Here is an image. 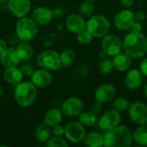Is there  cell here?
Returning <instances> with one entry per match:
<instances>
[{
	"instance_id": "cell-27",
	"label": "cell",
	"mask_w": 147,
	"mask_h": 147,
	"mask_svg": "<svg viewBox=\"0 0 147 147\" xmlns=\"http://www.w3.org/2000/svg\"><path fill=\"white\" fill-rule=\"evenodd\" d=\"M134 140L142 146H147V123L140 125L133 134Z\"/></svg>"
},
{
	"instance_id": "cell-16",
	"label": "cell",
	"mask_w": 147,
	"mask_h": 147,
	"mask_svg": "<svg viewBox=\"0 0 147 147\" xmlns=\"http://www.w3.org/2000/svg\"><path fill=\"white\" fill-rule=\"evenodd\" d=\"M66 29L72 34H78L86 28V21L79 14H71L65 19Z\"/></svg>"
},
{
	"instance_id": "cell-36",
	"label": "cell",
	"mask_w": 147,
	"mask_h": 147,
	"mask_svg": "<svg viewBox=\"0 0 147 147\" xmlns=\"http://www.w3.org/2000/svg\"><path fill=\"white\" fill-rule=\"evenodd\" d=\"M64 13H65V10L62 7L60 6H57L55 8H53L52 9V15H53V18H55V19H59L61 18L63 16H64Z\"/></svg>"
},
{
	"instance_id": "cell-41",
	"label": "cell",
	"mask_w": 147,
	"mask_h": 147,
	"mask_svg": "<svg viewBox=\"0 0 147 147\" xmlns=\"http://www.w3.org/2000/svg\"><path fill=\"white\" fill-rule=\"evenodd\" d=\"M146 18V14L143 11H137L134 13V19L137 22H142Z\"/></svg>"
},
{
	"instance_id": "cell-2",
	"label": "cell",
	"mask_w": 147,
	"mask_h": 147,
	"mask_svg": "<svg viewBox=\"0 0 147 147\" xmlns=\"http://www.w3.org/2000/svg\"><path fill=\"white\" fill-rule=\"evenodd\" d=\"M133 134L126 126H117L103 135L105 147H129L133 143Z\"/></svg>"
},
{
	"instance_id": "cell-21",
	"label": "cell",
	"mask_w": 147,
	"mask_h": 147,
	"mask_svg": "<svg viewBox=\"0 0 147 147\" xmlns=\"http://www.w3.org/2000/svg\"><path fill=\"white\" fill-rule=\"evenodd\" d=\"M3 78L7 83L13 85H16L21 81H22L23 75L21 72L19 67L9 66V67H5L3 71Z\"/></svg>"
},
{
	"instance_id": "cell-22",
	"label": "cell",
	"mask_w": 147,
	"mask_h": 147,
	"mask_svg": "<svg viewBox=\"0 0 147 147\" xmlns=\"http://www.w3.org/2000/svg\"><path fill=\"white\" fill-rule=\"evenodd\" d=\"M16 53L20 58L21 61H28L32 59L34 55V49L28 41L21 40L16 47Z\"/></svg>"
},
{
	"instance_id": "cell-1",
	"label": "cell",
	"mask_w": 147,
	"mask_h": 147,
	"mask_svg": "<svg viewBox=\"0 0 147 147\" xmlns=\"http://www.w3.org/2000/svg\"><path fill=\"white\" fill-rule=\"evenodd\" d=\"M122 49L132 59H140L147 53V38L142 32H130L122 40Z\"/></svg>"
},
{
	"instance_id": "cell-33",
	"label": "cell",
	"mask_w": 147,
	"mask_h": 147,
	"mask_svg": "<svg viewBox=\"0 0 147 147\" xmlns=\"http://www.w3.org/2000/svg\"><path fill=\"white\" fill-rule=\"evenodd\" d=\"M92 38H93V36L91 35V34L86 28L82 30L78 34H77V40L82 45L90 44L91 42V40H92Z\"/></svg>"
},
{
	"instance_id": "cell-10",
	"label": "cell",
	"mask_w": 147,
	"mask_h": 147,
	"mask_svg": "<svg viewBox=\"0 0 147 147\" xmlns=\"http://www.w3.org/2000/svg\"><path fill=\"white\" fill-rule=\"evenodd\" d=\"M85 134L86 131L84 126L79 121L70 122L65 127V136L71 143L77 144L83 141Z\"/></svg>"
},
{
	"instance_id": "cell-23",
	"label": "cell",
	"mask_w": 147,
	"mask_h": 147,
	"mask_svg": "<svg viewBox=\"0 0 147 147\" xmlns=\"http://www.w3.org/2000/svg\"><path fill=\"white\" fill-rule=\"evenodd\" d=\"M63 118V113L61 109H51L47 110L44 115V123L49 127L59 124Z\"/></svg>"
},
{
	"instance_id": "cell-18",
	"label": "cell",
	"mask_w": 147,
	"mask_h": 147,
	"mask_svg": "<svg viewBox=\"0 0 147 147\" xmlns=\"http://www.w3.org/2000/svg\"><path fill=\"white\" fill-rule=\"evenodd\" d=\"M144 75L138 69H132L127 71L125 77V85L129 90H137L143 84Z\"/></svg>"
},
{
	"instance_id": "cell-19",
	"label": "cell",
	"mask_w": 147,
	"mask_h": 147,
	"mask_svg": "<svg viewBox=\"0 0 147 147\" xmlns=\"http://www.w3.org/2000/svg\"><path fill=\"white\" fill-rule=\"evenodd\" d=\"M21 60L16 53V47H7L0 54V64L3 67L17 66Z\"/></svg>"
},
{
	"instance_id": "cell-31",
	"label": "cell",
	"mask_w": 147,
	"mask_h": 147,
	"mask_svg": "<svg viewBox=\"0 0 147 147\" xmlns=\"http://www.w3.org/2000/svg\"><path fill=\"white\" fill-rule=\"evenodd\" d=\"M114 69H115V67H114L112 59L106 58V57L102 59V60L100 61L99 65H98V70H99L100 73L104 74V75H109L113 71Z\"/></svg>"
},
{
	"instance_id": "cell-46",
	"label": "cell",
	"mask_w": 147,
	"mask_h": 147,
	"mask_svg": "<svg viewBox=\"0 0 147 147\" xmlns=\"http://www.w3.org/2000/svg\"><path fill=\"white\" fill-rule=\"evenodd\" d=\"M84 1H88V2H95V1H96V0H84Z\"/></svg>"
},
{
	"instance_id": "cell-24",
	"label": "cell",
	"mask_w": 147,
	"mask_h": 147,
	"mask_svg": "<svg viewBox=\"0 0 147 147\" xmlns=\"http://www.w3.org/2000/svg\"><path fill=\"white\" fill-rule=\"evenodd\" d=\"M51 133L52 132L48 125L46 123H40L34 129V138L39 143L44 144L47 143L50 139Z\"/></svg>"
},
{
	"instance_id": "cell-28",
	"label": "cell",
	"mask_w": 147,
	"mask_h": 147,
	"mask_svg": "<svg viewBox=\"0 0 147 147\" xmlns=\"http://www.w3.org/2000/svg\"><path fill=\"white\" fill-rule=\"evenodd\" d=\"M59 59L62 64V66L68 67L73 65L76 60V53L71 48H65L59 53Z\"/></svg>"
},
{
	"instance_id": "cell-9",
	"label": "cell",
	"mask_w": 147,
	"mask_h": 147,
	"mask_svg": "<svg viewBox=\"0 0 147 147\" xmlns=\"http://www.w3.org/2000/svg\"><path fill=\"white\" fill-rule=\"evenodd\" d=\"M128 115L130 120L138 125L147 123V105L141 102L131 103L128 108Z\"/></svg>"
},
{
	"instance_id": "cell-4",
	"label": "cell",
	"mask_w": 147,
	"mask_h": 147,
	"mask_svg": "<svg viewBox=\"0 0 147 147\" xmlns=\"http://www.w3.org/2000/svg\"><path fill=\"white\" fill-rule=\"evenodd\" d=\"M16 34L22 41H31L38 34V25L32 18L24 16L19 18L16 24Z\"/></svg>"
},
{
	"instance_id": "cell-34",
	"label": "cell",
	"mask_w": 147,
	"mask_h": 147,
	"mask_svg": "<svg viewBox=\"0 0 147 147\" xmlns=\"http://www.w3.org/2000/svg\"><path fill=\"white\" fill-rule=\"evenodd\" d=\"M19 69H20L21 72L22 73L23 77H29V78L31 77V75L33 74V72L34 71V66L28 61H24L22 64H21L19 66Z\"/></svg>"
},
{
	"instance_id": "cell-12",
	"label": "cell",
	"mask_w": 147,
	"mask_h": 147,
	"mask_svg": "<svg viewBox=\"0 0 147 147\" xmlns=\"http://www.w3.org/2000/svg\"><path fill=\"white\" fill-rule=\"evenodd\" d=\"M7 5L10 13L17 18L27 16L31 9L30 0H8Z\"/></svg>"
},
{
	"instance_id": "cell-3",
	"label": "cell",
	"mask_w": 147,
	"mask_h": 147,
	"mask_svg": "<svg viewBox=\"0 0 147 147\" xmlns=\"http://www.w3.org/2000/svg\"><path fill=\"white\" fill-rule=\"evenodd\" d=\"M37 87L31 81H21L15 87L14 96L16 103L22 107L31 106L37 97Z\"/></svg>"
},
{
	"instance_id": "cell-7",
	"label": "cell",
	"mask_w": 147,
	"mask_h": 147,
	"mask_svg": "<svg viewBox=\"0 0 147 147\" xmlns=\"http://www.w3.org/2000/svg\"><path fill=\"white\" fill-rule=\"evenodd\" d=\"M102 49L109 57H114L122 50V40L115 34H107L102 37Z\"/></svg>"
},
{
	"instance_id": "cell-26",
	"label": "cell",
	"mask_w": 147,
	"mask_h": 147,
	"mask_svg": "<svg viewBox=\"0 0 147 147\" xmlns=\"http://www.w3.org/2000/svg\"><path fill=\"white\" fill-rule=\"evenodd\" d=\"M97 114L93 113L92 111L82 112L78 115V121L84 127H93L97 123Z\"/></svg>"
},
{
	"instance_id": "cell-44",
	"label": "cell",
	"mask_w": 147,
	"mask_h": 147,
	"mask_svg": "<svg viewBox=\"0 0 147 147\" xmlns=\"http://www.w3.org/2000/svg\"><path fill=\"white\" fill-rule=\"evenodd\" d=\"M144 95H145V96L147 98V84L145 85V87H144Z\"/></svg>"
},
{
	"instance_id": "cell-45",
	"label": "cell",
	"mask_w": 147,
	"mask_h": 147,
	"mask_svg": "<svg viewBox=\"0 0 147 147\" xmlns=\"http://www.w3.org/2000/svg\"><path fill=\"white\" fill-rule=\"evenodd\" d=\"M3 89H2V87L0 86V97H1L2 95H3Z\"/></svg>"
},
{
	"instance_id": "cell-17",
	"label": "cell",
	"mask_w": 147,
	"mask_h": 147,
	"mask_svg": "<svg viewBox=\"0 0 147 147\" xmlns=\"http://www.w3.org/2000/svg\"><path fill=\"white\" fill-rule=\"evenodd\" d=\"M31 18L37 25L40 26L47 25L51 22L53 19L52 10L47 7L39 6L33 10Z\"/></svg>"
},
{
	"instance_id": "cell-40",
	"label": "cell",
	"mask_w": 147,
	"mask_h": 147,
	"mask_svg": "<svg viewBox=\"0 0 147 147\" xmlns=\"http://www.w3.org/2000/svg\"><path fill=\"white\" fill-rule=\"evenodd\" d=\"M140 70L142 72V74L144 75V77L147 78V58H145L144 59H142V61L140 62Z\"/></svg>"
},
{
	"instance_id": "cell-14",
	"label": "cell",
	"mask_w": 147,
	"mask_h": 147,
	"mask_svg": "<svg viewBox=\"0 0 147 147\" xmlns=\"http://www.w3.org/2000/svg\"><path fill=\"white\" fill-rule=\"evenodd\" d=\"M116 94L115 87L111 84H102L96 88L95 91L96 101L101 103H108L111 102Z\"/></svg>"
},
{
	"instance_id": "cell-29",
	"label": "cell",
	"mask_w": 147,
	"mask_h": 147,
	"mask_svg": "<svg viewBox=\"0 0 147 147\" xmlns=\"http://www.w3.org/2000/svg\"><path fill=\"white\" fill-rule=\"evenodd\" d=\"M131 102L126 97H117L114 99V101L112 102L111 107H112V109L117 112H122V111L127 110Z\"/></svg>"
},
{
	"instance_id": "cell-38",
	"label": "cell",
	"mask_w": 147,
	"mask_h": 147,
	"mask_svg": "<svg viewBox=\"0 0 147 147\" xmlns=\"http://www.w3.org/2000/svg\"><path fill=\"white\" fill-rule=\"evenodd\" d=\"M20 40H20L19 37L16 35V34L9 35V38H8V43H9V45H11V46H16V45L20 42Z\"/></svg>"
},
{
	"instance_id": "cell-42",
	"label": "cell",
	"mask_w": 147,
	"mask_h": 147,
	"mask_svg": "<svg viewBox=\"0 0 147 147\" xmlns=\"http://www.w3.org/2000/svg\"><path fill=\"white\" fill-rule=\"evenodd\" d=\"M121 5H123L126 8H131L134 4V0H119Z\"/></svg>"
},
{
	"instance_id": "cell-37",
	"label": "cell",
	"mask_w": 147,
	"mask_h": 147,
	"mask_svg": "<svg viewBox=\"0 0 147 147\" xmlns=\"http://www.w3.org/2000/svg\"><path fill=\"white\" fill-rule=\"evenodd\" d=\"M142 28H143V26L142 24L140 23V22H137L135 21L132 26L130 27V32H141L142 31Z\"/></svg>"
},
{
	"instance_id": "cell-30",
	"label": "cell",
	"mask_w": 147,
	"mask_h": 147,
	"mask_svg": "<svg viewBox=\"0 0 147 147\" xmlns=\"http://www.w3.org/2000/svg\"><path fill=\"white\" fill-rule=\"evenodd\" d=\"M95 10V5L92 2L84 1L78 7V14L84 18L90 17Z\"/></svg>"
},
{
	"instance_id": "cell-39",
	"label": "cell",
	"mask_w": 147,
	"mask_h": 147,
	"mask_svg": "<svg viewBox=\"0 0 147 147\" xmlns=\"http://www.w3.org/2000/svg\"><path fill=\"white\" fill-rule=\"evenodd\" d=\"M102 103L96 101L90 107V111H92L93 113H96V114H98L101 110H102Z\"/></svg>"
},
{
	"instance_id": "cell-6",
	"label": "cell",
	"mask_w": 147,
	"mask_h": 147,
	"mask_svg": "<svg viewBox=\"0 0 147 147\" xmlns=\"http://www.w3.org/2000/svg\"><path fill=\"white\" fill-rule=\"evenodd\" d=\"M39 68L47 71H58L62 67L59 53L54 50H44L39 53L36 59Z\"/></svg>"
},
{
	"instance_id": "cell-8",
	"label": "cell",
	"mask_w": 147,
	"mask_h": 147,
	"mask_svg": "<svg viewBox=\"0 0 147 147\" xmlns=\"http://www.w3.org/2000/svg\"><path fill=\"white\" fill-rule=\"evenodd\" d=\"M84 109V103L82 100L77 96H71L65 99L61 105L62 113L70 118L78 116Z\"/></svg>"
},
{
	"instance_id": "cell-25",
	"label": "cell",
	"mask_w": 147,
	"mask_h": 147,
	"mask_svg": "<svg viewBox=\"0 0 147 147\" xmlns=\"http://www.w3.org/2000/svg\"><path fill=\"white\" fill-rule=\"evenodd\" d=\"M83 142L89 147H101L103 146V136L96 132H90L85 134Z\"/></svg>"
},
{
	"instance_id": "cell-15",
	"label": "cell",
	"mask_w": 147,
	"mask_h": 147,
	"mask_svg": "<svg viewBox=\"0 0 147 147\" xmlns=\"http://www.w3.org/2000/svg\"><path fill=\"white\" fill-rule=\"evenodd\" d=\"M30 78L31 82L39 89H44L46 87H48L53 81V76L51 72L41 68L34 70Z\"/></svg>"
},
{
	"instance_id": "cell-5",
	"label": "cell",
	"mask_w": 147,
	"mask_h": 147,
	"mask_svg": "<svg viewBox=\"0 0 147 147\" xmlns=\"http://www.w3.org/2000/svg\"><path fill=\"white\" fill-rule=\"evenodd\" d=\"M86 29L95 38H102L110 30L109 21L102 15L91 16L86 22Z\"/></svg>"
},
{
	"instance_id": "cell-13",
	"label": "cell",
	"mask_w": 147,
	"mask_h": 147,
	"mask_svg": "<svg viewBox=\"0 0 147 147\" xmlns=\"http://www.w3.org/2000/svg\"><path fill=\"white\" fill-rule=\"evenodd\" d=\"M135 22L134 13L127 8L116 13L114 17V24L120 30H127Z\"/></svg>"
},
{
	"instance_id": "cell-20",
	"label": "cell",
	"mask_w": 147,
	"mask_h": 147,
	"mask_svg": "<svg viewBox=\"0 0 147 147\" xmlns=\"http://www.w3.org/2000/svg\"><path fill=\"white\" fill-rule=\"evenodd\" d=\"M113 64L115 69H116L119 71H127L133 63L132 58L127 54L125 52L124 53H119L118 54L115 55L113 57Z\"/></svg>"
},
{
	"instance_id": "cell-47",
	"label": "cell",
	"mask_w": 147,
	"mask_h": 147,
	"mask_svg": "<svg viewBox=\"0 0 147 147\" xmlns=\"http://www.w3.org/2000/svg\"><path fill=\"white\" fill-rule=\"evenodd\" d=\"M8 0H0V3H5V2H7Z\"/></svg>"
},
{
	"instance_id": "cell-11",
	"label": "cell",
	"mask_w": 147,
	"mask_h": 147,
	"mask_svg": "<svg viewBox=\"0 0 147 147\" xmlns=\"http://www.w3.org/2000/svg\"><path fill=\"white\" fill-rule=\"evenodd\" d=\"M121 120L120 112H117L114 109L104 112L100 118H98L97 124L99 127L103 131H109L117 126H119Z\"/></svg>"
},
{
	"instance_id": "cell-32",
	"label": "cell",
	"mask_w": 147,
	"mask_h": 147,
	"mask_svg": "<svg viewBox=\"0 0 147 147\" xmlns=\"http://www.w3.org/2000/svg\"><path fill=\"white\" fill-rule=\"evenodd\" d=\"M47 146L48 147H67L68 143L62 136H54L48 140Z\"/></svg>"
},
{
	"instance_id": "cell-43",
	"label": "cell",
	"mask_w": 147,
	"mask_h": 147,
	"mask_svg": "<svg viewBox=\"0 0 147 147\" xmlns=\"http://www.w3.org/2000/svg\"><path fill=\"white\" fill-rule=\"evenodd\" d=\"M7 47H7V42H6V40H3V39H2V38H0V54H1Z\"/></svg>"
},
{
	"instance_id": "cell-35",
	"label": "cell",
	"mask_w": 147,
	"mask_h": 147,
	"mask_svg": "<svg viewBox=\"0 0 147 147\" xmlns=\"http://www.w3.org/2000/svg\"><path fill=\"white\" fill-rule=\"evenodd\" d=\"M51 132L54 136H63L65 135V127L59 124H57L52 127Z\"/></svg>"
}]
</instances>
